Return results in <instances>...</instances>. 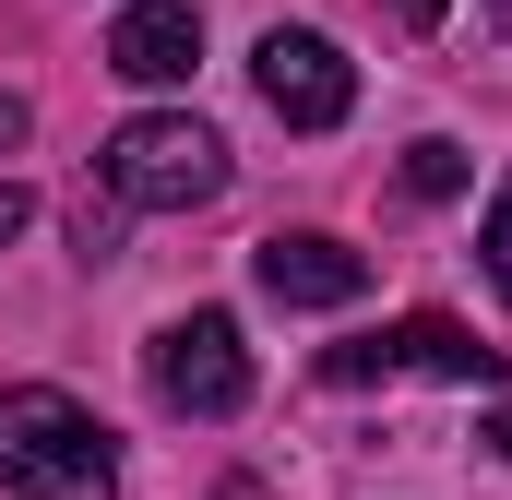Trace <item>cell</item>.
<instances>
[{"instance_id": "cell-1", "label": "cell", "mask_w": 512, "mask_h": 500, "mask_svg": "<svg viewBox=\"0 0 512 500\" xmlns=\"http://www.w3.org/2000/svg\"><path fill=\"white\" fill-rule=\"evenodd\" d=\"M0 489L12 500H120V453L60 381H12L0 393Z\"/></svg>"}, {"instance_id": "cell-2", "label": "cell", "mask_w": 512, "mask_h": 500, "mask_svg": "<svg viewBox=\"0 0 512 500\" xmlns=\"http://www.w3.org/2000/svg\"><path fill=\"white\" fill-rule=\"evenodd\" d=\"M108 191L131 215H191L227 191V143L191 120V108H143V120L108 131Z\"/></svg>"}, {"instance_id": "cell-3", "label": "cell", "mask_w": 512, "mask_h": 500, "mask_svg": "<svg viewBox=\"0 0 512 500\" xmlns=\"http://www.w3.org/2000/svg\"><path fill=\"white\" fill-rule=\"evenodd\" d=\"M251 84H262V108L286 131H334L346 108H358V60L322 36V24H274L251 48Z\"/></svg>"}, {"instance_id": "cell-4", "label": "cell", "mask_w": 512, "mask_h": 500, "mask_svg": "<svg viewBox=\"0 0 512 500\" xmlns=\"http://www.w3.org/2000/svg\"><path fill=\"white\" fill-rule=\"evenodd\" d=\"M143 370H155V405H179V417H239V405H251V346H239V322H227V310L167 322Z\"/></svg>"}, {"instance_id": "cell-5", "label": "cell", "mask_w": 512, "mask_h": 500, "mask_svg": "<svg viewBox=\"0 0 512 500\" xmlns=\"http://www.w3.org/2000/svg\"><path fill=\"white\" fill-rule=\"evenodd\" d=\"M393 370H441V381H501V346H477L465 322H441V310H417V322H382V334H358V346H334L322 381H393Z\"/></svg>"}, {"instance_id": "cell-6", "label": "cell", "mask_w": 512, "mask_h": 500, "mask_svg": "<svg viewBox=\"0 0 512 500\" xmlns=\"http://www.w3.org/2000/svg\"><path fill=\"white\" fill-rule=\"evenodd\" d=\"M251 274H262V298H286V310H346V298L370 286V250L322 239V227H274V239L251 250Z\"/></svg>"}, {"instance_id": "cell-7", "label": "cell", "mask_w": 512, "mask_h": 500, "mask_svg": "<svg viewBox=\"0 0 512 500\" xmlns=\"http://www.w3.org/2000/svg\"><path fill=\"white\" fill-rule=\"evenodd\" d=\"M191 60H203V12L191 0H131L108 24V72L120 84H191Z\"/></svg>"}, {"instance_id": "cell-8", "label": "cell", "mask_w": 512, "mask_h": 500, "mask_svg": "<svg viewBox=\"0 0 512 500\" xmlns=\"http://www.w3.org/2000/svg\"><path fill=\"white\" fill-rule=\"evenodd\" d=\"M405 191L417 203H453L465 191V143H405Z\"/></svg>"}, {"instance_id": "cell-9", "label": "cell", "mask_w": 512, "mask_h": 500, "mask_svg": "<svg viewBox=\"0 0 512 500\" xmlns=\"http://www.w3.org/2000/svg\"><path fill=\"white\" fill-rule=\"evenodd\" d=\"M72 239H84V262H108V250H120V191H108V203L84 191V203H72Z\"/></svg>"}, {"instance_id": "cell-10", "label": "cell", "mask_w": 512, "mask_h": 500, "mask_svg": "<svg viewBox=\"0 0 512 500\" xmlns=\"http://www.w3.org/2000/svg\"><path fill=\"white\" fill-rule=\"evenodd\" d=\"M489 274H501V298H512V179H501V203H489Z\"/></svg>"}, {"instance_id": "cell-11", "label": "cell", "mask_w": 512, "mask_h": 500, "mask_svg": "<svg viewBox=\"0 0 512 500\" xmlns=\"http://www.w3.org/2000/svg\"><path fill=\"white\" fill-rule=\"evenodd\" d=\"M24 215H36V203H24V179H0V239H24Z\"/></svg>"}, {"instance_id": "cell-12", "label": "cell", "mask_w": 512, "mask_h": 500, "mask_svg": "<svg viewBox=\"0 0 512 500\" xmlns=\"http://www.w3.org/2000/svg\"><path fill=\"white\" fill-rule=\"evenodd\" d=\"M24 131H36V108H24V96H0V155H12Z\"/></svg>"}, {"instance_id": "cell-13", "label": "cell", "mask_w": 512, "mask_h": 500, "mask_svg": "<svg viewBox=\"0 0 512 500\" xmlns=\"http://www.w3.org/2000/svg\"><path fill=\"white\" fill-rule=\"evenodd\" d=\"M477 441H489V453H512V405H501V417H489V429H477Z\"/></svg>"}, {"instance_id": "cell-14", "label": "cell", "mask_w": 512, "mask_h": 500, "mask_svg": "<svg viewBox=\"0 0 512 500\" xmlns=\"http://www.w3.org/2000/svg\"><path fill=\"white\" fill-rule=\"evenodd\" d=\"M393 12H405V24H429V12H441V0H393Z\"/></svg>"}, {"instance_id": "cell-15", "label": "cell", "mask_w": 512, "mask_h": 500, "mask_svg": "<svg viewBox=\"0 0 512 500\" xmlns=\"http://www.w3.org/2000/svg\"><path fill=\"white\" fill-rule=\"evenodd\" d=\"M501 24H512V0H501Z\"/></svg>"}]
</instances>
